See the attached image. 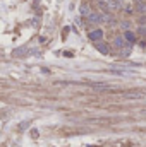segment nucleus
Wrapping results in <instances>:
<instances>
[{
    "label": "nucleus",
    "instance_id": "nucleus-1",
    "mask_svg": "<svg viewBox=\"0 0 146 147\" xmlns=\"http://www.w3.org/2000/svg\"><path fill=\"white\" fill-rule=\"evenodd\" d=\"M120 98H124V99H141V98H145V92L143 91H126V92H120Z\"/></svg>",
    "mask_w": 146,
    "mask_h": 147
},
{
    "label": "nucleus",
    "instance_id": "nucleus-2",
    "mask_svg": "<svg viewBox=\"0 0 146 147\" xmlns=\"http://www.w3.org/2000/svg\"><path fill=\"white\" fill-rule=\"evenodd\" d=\"M95 43H96V50H98L100 53H103V55L108 53V45H107V43H103L102 39H100V41H95Z\"/></svg>",
    "mask_w": 146,
    "mask_h": 147
},
{
    "label": "nucleus",
    "instance_id": "nucleus-3",
    "mask_svg": "<svg viewBox=\"0 0 146 147\" xmlns=\"http://www.w3.org/2000/svg\"><path fill=\"white\" fill-rule=\"evenodd\" d=\"M107 5H108L110 10H119L120 9V0H103Z\"/></svg>",
    "mask_w": 146,
    "mask_h": 147
},
{
    "label": "nucleus",
    "instance_id": "nucleus-4",
    "mask_svg": "<svg viewBox=\"0 0 146 147\" xmlns=\"http://www.w3.org/2000/svg\"><path fill=\"white\" fill-rule=\"evenodd\" d=\"M102 36H103V31L102 29H95V31L89 33V39H93V41H100Z\"/></svg>",
    "mask_w": 146,
    "mask_h": 147
},
{
    "label": "nucleus",
    "instance_id": "nucleus-5",
    "mask_svg": "<svg viewBox=\"0 0 146 147\" xmlns=\"http://www.w3.org/2000/svg\"><path fill=\"white\" fill-rule=\"evenodd\" d=\"M88 19L93 22V24H96V22H100L102 21V17L98 16V14H95V12H89V16H88Z\"/></svg>",
    "mask_w": 146,
    "mask_h": 147
},
{
    "label": "nucleus",
    "instance_id": "nucleus-6",
    "mask_svg": "<svg viewBox=\"0 0 146 147\" xmlns=\"http://www.w3.org/2000/svg\"><path fill=\"white\" fill-rule=\"evenodd\" d=\"M124 39H126V41H129V43H134V41H136V36H134V33L126 31V33H124Z\"/></svg>",
    "mask_w": 146,
    "mask_h": 147
},
{
    "label": "nucleus",
    "instance_id": "nucleus-7",
    "mask_svg": "<svg viewBox=\"0 0 146 147\" xmlns=\"http://www.w3.org/2000/svg\"><path fill=\"white\" fill-rule=\"evenodd\" d=\"M113 45H115L117 48H122V46H124V36H117L115 41H113Z\"/></svg>",
    "mask_w": 146,
    "mask_h": 147
},
{
    "label": "nucleus",
    "instance_id": "nucleus-8",
    "mask_svg": "<svg viewBox=\"0 0 146 147\" xmlns=\"http://www.w3.org/2000/svg\"><path fill=\"white\" fill-rule=\"evenodd\" d=\"M81 14L86 16V17L89 16V7H88V3H83V5H81Z\"/></svg>",
    "mask_w": 146,
    "mask_h": 147
},
{
    "label": "nucleus",
    "instance_id": "nucleus-9",
    "mask_svg": "<svg viewBox=\"0 0 146 147\" xmlns=\"http://www.w3.org/2000/svg\"><path fill=\"white\" fill-rule=\"evenodd\" d=\"M31 137H33V139H36V137H38V130H35V128L31 130Z\"/></svg>",
    "mask_w": 146,
    "mask_h": 147
},
{
    "label": "nucleus",
    "instance_id": "nucleus-10",
    "mask_svg": "<svg viewBox=\"0 0 146 147\" xmlns=\"http://www.w3.org/2000/svg\"><path fill=\"white\" fill-rule=\"evenodd\" d=\"M122 28H124V29H129V22H127V21H126V22H122Z\"/></svg>",
    "mask_w": 146,
    "mask_h": 147
},
{
    "label": "nucleus",
    "instance_id": "nucleus-11",
    "mask_svg": "<svg viewBox=\"0 0 146 147\" xmlns=\"http://www.w3.org/2000/svg\"><path fill=\"white\" fill-rule=\"evenodd\" d=\"M141 115H146V110H141Z\"/></svg>",
    "mask_w": 146,
    "mask_h": 147
}]
</instances>
